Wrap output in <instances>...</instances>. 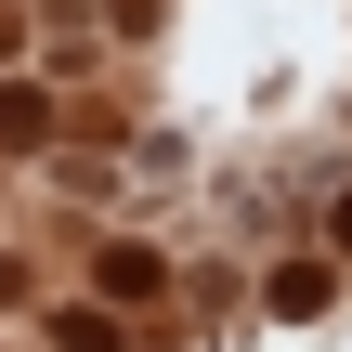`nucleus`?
I'll use <instances>...</instances> for the list:
<instances>
[{"mask_svg":"<svg viewBox=\"0 0 352 352\" xmlns=\"http://www.w3.org/2000/svg\"><path fill=\"white\" fill-rule=\"evenodd\" d=\"M157 287H170L157 248H104V300H157Z\"/></svg>","mask_w":352,"mask_h":352,"instance_id":"f257e3e1","label":"nucleus"},{"mask_svg":"<svg viewBox=\"0 0 352 352\" xmlns=\"http://www.w3.org/2000/svg\"><path fill=\"white\" fill-rule=\"evenodd\" d=\"M39 131H52V91L13 78V91H0V144H39Z\"/></svg>","mask_w":352,"mask_h":352,"instance_id":"f03ea898","label":"nucleus"}]
</instances>
